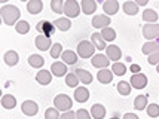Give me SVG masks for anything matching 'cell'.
<instances>
[{
  "label": "cell",
  "instance_id": "1",
  "mask_svg": "<svg viewBox=\"0 0 159 119\" xmlns=\"http://www.w3.org/2000/svg\"><path fill=\"white\" fill-rule=\"evenodd\" d=\"M0 14H2V18H3V21H5V24H7V25H12V24H18V20H20L21 16V12L20 9L16 6H14V5H5V6L0 9Z\"/></svg>",
  "mask_w": 159,
  "mask_h": 119
},
{
  "label": "cell",
  "instance_id": "2",
  "mask_svg": "<svg viewBox=\"0 0 159 119\" xmlns=\"http://www.w3.org/2000/svg\"><path fill=\"white\" fill-rule=\"evenodd\" d=\"M54 106H55L57 110H60V112H69L73 107V101H71V98L69 95L60 94V95H57L54 98Z\"/></svg>",
  "mask_w": 159,
  "mask_h": 119
},
{
  "label": "cell",
  "instance_id": "3",
  "mask_svg": "<svg viewBox=\"0 0 159 119\" xmlns=\"http://www.w3.org/2000/svg\"><path fill=\"white\" fill-rule=\"evenodd\" d=\"M95 49L97 48H95L91 42L82 40V42L77 45V54H79V57H82V58H91V57H94Z\"/></svg>",
  "mask_w": 159,
  "mask_h": 119
},
{
  "label": "cell",
  "instance_id": "4",
  "mask_svg": "<svg viewBox=\"0 0 159 119\" xmlns=\"http://www.w3.org/2000/svg\"><path fill=\"white\" fill-rule=\"evenodd\" d=\"M64 14L67 15V18H76L80 14V6L76 0H67L64 3Z\"/></svg>",
  "mask_w": 159,
  "mask_h": 119
},
{
  "label": "cell",
  "instance_id": "5",
  "mask_svg": "<svg viewBox=\"0 0 159 119\" xmlns=\"http://www.w3.org/2000/svg\"><path fill=\"white\" fill-rule=\"evenodd\" d=\"M143 37H146L149 42L156 40L159 37V24H146L143 27Z\"/></svg>",
  "mask_w": 159,
  "mask_h": 119
},
{
  "label": "cell",
  "instance_id": "6",
  "mask_svg": "<svg viewBox=\"0 0 159 119\" xmlns=\"http://www.w3.org/2000/svg\"><path fill=\"white\" fill-rule=\"evenodd\" d=\"M21 110L24 115H27V116H34L37 115L39 112V106L36 101L33 100H25V101H22V104H21Z\"/></svg>",
  "mask_w": 159,
  "mask_h": 119
},
{
  "label": "cell",
  "instance_id": "7",
  "mask_svg": "<svg viewBox=\"0 0 159 119\" xmlns=\"http://www.w3.org/2000/svg\"><path fill=\"white\" fill-rule=\"evenodd\" d=\"M36 28H37V31H39L42 36H46V37L52 36L54 34V31H55V25H54V22H49V21L37 22Z\"/></svg>",
  "mask_w": 159,
  "mask_h": 119
},
{
  "label": "cell",
  "instance_id": "8",
  "mask_svg": "<svg viewBox=\"0 0 159 119\" xmlns=\"http://www.w3.org/2000/svg\"><path fill=\"white\" fill-rule=\"evenodd\" d=\"M91 63L94 67H97V69H107L109 67V64H110V60L107 58V55H103V54H97V55L92 57V60H91Z\"/></svg>",
  "mask_w": 159,
  "mask_h": 119
},
{
  "label": "cell",
  "instance_id": "9",
  "mask_svg": "<svg viewBox=\"0 0 159 119\" xmlns=\"http://www.w3.org/2000/svg\"><path fill=\"white\" fill-rule=\"evenodd\" d=\"M131 86L135 89H143L146 85H147V77L143 73H137V75H132L131 76Z\"/></svg>",
  "mask_w": 159,
  "mask_h": 119
},
{
  "label": "cell",
  "instance_id": "10",
  "mask_svg": "<svg viewBox=\"0 0 159 119\" xmlns=\"http://www.w3.org/2000/svg\"><path fill=\"white\" fill-rule=\"evenodd\" d=\"M51 73L57 77H61V76H67V66L66 63H61V61H57L51 66Z\"/></svg>",
  "mask_w": 159,
  "mask_h": 119
},
{
  "label": "cell",
  "instance_id": "11",
  "mask_svg": "<svg viewBox=\"0 0 159 119\" xmlns=\"http://www.w3.org/2000/svg\"><path fill=\"white\" fill-rule=\"evenodd\" d=\"M109 24H110V16H107V15H95L94 18H92V25L95 28H106L109 27Z\"/></svg>",
  "mask_w": 159,
  "mask_h": 119
},
{
  "label": "cell",
  "instance_id": "12",
  "mask_svg": "<svg viewBox=\"0 0 159 119\" xmlns=\"http://www.w3.org/2000/svg\"><path fill=\"white\" fill-rule=\"evenodd\" d=\"M103 11L106 12L107 16L110 15H115L119 11V2L118 0H107L103 3Z\"/></svg>",
  "mask_w": 159,
  "mask_h": 119
},
{
  "label": "cell",
  "instance_id": "13",
  "mask_svg": "<svg viewBox=\"0 0 159 119\" xmlns=\"http://www.w3.org/2000/svg\"><path fill=\"white\" fill-rule=\"evenodd\" d=\"M106 51H107V58H109L110 61L118 63V60H120V57H122V51H120V48L116 46V45H110V46H107Z\"/></svg>",
  "mask_w": 159,
  "mask_h": 119
},
{
  "label": "cell",
  "instance_id": "14",
  "mask_svg": "<svg viewBox=\"0 0 159 119\" xmlns=\"http://www.w3.org/2000/svg\"><path fill=\"white\" fill-rule=\"evenodd\" d=\"M36 48H39L40 51H48V49L52 48V42H51V39L49 37H46V36H42L39 34L37 37H36Z\"/></svg>",
  "mask_w": 159,
  "mask_h": 119
},
{
  "label": "cell",
  "instance_id": "15",
  "mask_svg": "<svg viewBox=\"0 0 159 119\" xmlns=\"http://www.w3.org/2000/svg\"><path fill=\"white\" fill-rule=\"evenodd\" d=\"M42 9H43V3H42V0H30V2L27 3V11L31 15L40 14Z\"/></svg>",
  "mask_w": 159,
  "mask_h": 119
},
{
  "label": "cell",
  "instance_id": "16",
  "mask_svg": "<svg viewBox=\"0 0 159 119\" xmlns=\"http://www.w3.org/2000/svg\"><path fill=\"white\" fill-rule=\"evenodd\" d=\"M88 98H89V91L85 86H77L75 91V100L79 103H85V101H88Z\"/></svg>",
  "mask_w": 159,
  "mask_h": 119
},
{
  "label": "cell",
  "instance_id": "17",
  "mask_svg": "<svg viewBox=\"0 0 159 119\" xmlns=\"http://www.w3.org/2000/svg\"><path fill=\"white\" fill-rule=\"evenodd\" d=\"M80 7H82L83 14L91 15V14H94V12L97 11V2H94V0H82Z\"/></svg>",
  "mask_w": 159,
  "mask_h": 119
},
{
  "label": "cell",
  "instance_id": "18",
  "mask_svg": "<svg viewBox=\"0 0 159 119\" xmlns=\"http://www.w3.org/2000/svg\"><path fill=\"white\" fill-rule=\"evenodd\" d=\"M75 73H76L77 79L80 80V84L88 85V84H91V82H92V75H91L88 70H85V69H77Z\"/></svg>",
  "mask_w": 159,
  "mask_h": 119
},
{
  "label": "cell",
  "instance_id": "19",
  "mask_svg": "<svg viewBox=\"0 0 159 119\" xmlns=\"http://www.w3.org/2000/svg\"><path fill=\"white\" fill-rule=\"evenodd\" d=\"M97 79L104 85L110 84L111 79H113V71L109 70V69H103V70H100L97 73Z\"/></svg>",
  "mask_w": 159,
  "mask_h": 119
},
{
  "label": "cell",
  "instance_id": "20",
  "mask_svg": "<svg viewBox=\"0 0 159 119\" xmlns=\"http://www.w3.org/2000/svg\"><path fill=\"white\" fill-rule=\"evenodd\" d=\"M36 80L40 85H49L52 80V73L48 70H40L36 75Z\"/></svg>",
  "mask_w": 159,
  "mask_h": 119
},
{
  "label": "cell",
  "instance_id": "21",
  "mask_svg": "<svg viewBox=\"0 0 159 119\" xmlns=\"http://www.w3.org/2000/svg\"><path fill=\"white\" fill-rule=\"evenodd\" d=\"M91 116L94 119H103L106 116V107L103 104H94L91 107Z\"/></svg>",
  "mask_w": 159,
  "mask_h": 119
},
{
  "label": "cell",
  "instance_id": "22",
  "mask_svg": "<svg viewBox=\"0 0 159 119\" xmlns=\"http://www.w3.org/2000/svg\"><path fill=\"white\" fill-rule=\"evenodd\" d=\"M159 49V40L156 39V40H152V42H147L143 45V48H141V51H143V54L144 55H150V54H153L155 51H158Z\"/></svg>",
  "mask_w": 159,
  "mask_h": 119
},
{
  "label": "cell",
  "instance_id": "23",
  "mask_svg": "<svg viewBox=\"0 0 159 119\" xmlns=\"http://www.w3.org/2000/svg\"><path fill=\"white\" fill-rule=\"evenodd\" d=\"M91 40H92V45L97 49H100V51H103V49L107 48V46H106V40L103 39L101 33H94V34L91 36Z\"/></svg>",
  "mask_w": 159,
  "mask_h": 119
},
{
  "label": "cell",
  "instance_id": "24",
  "mask_svg": "<svg viewBox=\"0 0 159 119\" xmlns=\"http://www.w3.org/2000/svg\"><path fill=\"white\" fill-rule=\"evenodd\" d=\"M54 25H55V28H58L60 31H67V30H70V27H71V22H70L69 18H58V20L54 21Z\"/></svg>",
  "mask_w": 159,
  "mask_h": 119
},
{
  "label": "cell",
  "instance_id": "25",
  "mask_svg": "<svg viewBox=\"0 0 159 119\" xmlns=\"http://www.w3.org/2000/svg\"><path fill=\"white\" fill-rule=\"evenodd\" d=\"M61 60L64 61L66 64H76L77 63V55L76 52H73V51H64L61 55Z\"/></svg>",
  "mask_w": 159,
  "mask_h": 119
},
{
  "label": "cell",
  "instance_id": "26",
  "mask_svg": "<svg viewBox=\"0 0 159 119\" xmlns=\"http://www.w3.org/2000/svg\"><path fill=\"white\" fill-rule=\"evenodd\" d=\"M18 61H20V57H18V54L15 51H7L5 54V63L7 66H16Z\"/></svg>",
  "mask_w": 159,
  "mask_h": 119
},
{
  "label": "cell",
  "instance_id": "27",
  "mask_svg": "<svg viewBox=\"0 0 159 119\" xmlns=\"http://www.w3.org/2000/svg\"><path fill=\"white\" fill-rule=\"evenodd\" d=\"M2 106L5 109H14L16 106V98L14 95H11V94H6V95L2 97Z\"/></svg>",
  "mask_w": 159,
  "mask_h": 119
},
{
  "label": "cell",
  "instance_id": "28",
  "mask_svg": "<svg viewBox=\"0 0 159 119\" xmlns=\"http://www.w3.org/2000/svg\"><path fill=\"white\" fill-rule=\"evenodd\" d=\"M28 64H30L31 67H34V69H42V67H43V64H45V60H43L40 55L33 54V55L28 57Z\"/></svg>",
  "mask_w": 159,
  "mask_h": 119
},
{
  "label": "cell",
  "instance_id": "29",
  "mask_svg": "<svg viewBox=\"0 0 159 119\" xmlns=\"http://www.w3.org/2000/svg\"><path fill=\"white\" fill-rule=\"evenodd\" d=\"M143 21L149 22V24H155L158 21V14L153 11V9H146L143 12Z\"/></svg>",
  "mask_w": 159,
  "mask_h": 119
},
{
  "label": "cell",
  "instance_id": "30",
  "mask_svg": "<svg viewBox=\"0 0 159 119\" xmlns=\"http://www.w3.org/2000/svg\"><path fill=\"white\" fill-rule=\"evenodd\" d=\"M101 36H103V39L106 42H113L116 39V31L111 27H106L101 30Z\"/></svg>",
  "mask_w": 159,
  "mask_h": 119
},
{
  "label": "cell",
  "instance_id": "31",
  "mask_svg": "<svg viewBox=\"0 0 159 119\" xmlns=\"http://www.w3.org/2000/svg\"><path fill=\"white\" fill-rule=\"evenodd\" d=\"M134 107L137 110L147 109V95H137L135 100H134Z\"/></svg>",
  "mask_w": 159,
  "mask_h": 119
},
{
  "label": "cell",
  "instance_id": "32",
  "mask_svg": "<svg viewBox=\"0 0 159 119\" xmlns=\"http://www.w3.org/2000/svg\"><path fill=\"white\" fill-rule=\"evenodd\" d=\"M122 7H124V12L128 15H135L139 12V6L135 2H125Z\"/></svg>",
  "mask_w": 159,
  "mask_h": 119
},
{
  "label": "cell",
  "instance_id": "33",
  "mask_svg": "<svg viewBox=\"0 0 159 119\" xmlns=\"http://www.w3.org/2000/svg\"><path fill=\"white\" fill-rule=\"evenodd\" d=\"M111 71L115 73V75H118V76H124L125 73H126V66L124 63H113L111 66Z\"/></svg>",
  "mask_w": 159,
  "mask_h": 119
},
{
  "label": "cell",
  "instance_id": "34",
  "mask_svg": "<svg viewBox=\"0 0 159 119\" xmlns=\"http://www.w3.org/2000/svg\"><path fill=\"white\" fill-rule=\"evenodd\" d=\"M66 84H67V86H70V88H77V84H80V80L77 79L76 73H69V75L66 76Z\"/></svg>",
  "mask_w": 159,
  "mask_h": 119
},
{
  "label": "cell",
  "instance_id": "35",
  "mask_svg": "<svg viewBox=\"0 0 159 119\" xmlns=\"http://www.w3.org/2000/svg\"><path fill=\"white\" fill-rule=\"evenodd\" d=\"M118 91L120 95H129V92H131V84L129 82H119L118 84Z\"/></svg>",
  "mask_w": 159,
  "mask_h": 119
},
{
  "label": "cell",
  "instance_id": "36",
  "mask_svg": "<svg viewBox=\"0 0 159 119\" xmlns=\"http://www.w3.org/2000/svg\"><path fill=\"white\" fill-rule=\"evenodd\" d=\"M15 28H16V31H18L20 34H27L28 31H30V24H28L25 20H21V21L15 25Z\"/></svg>",
  "mask_w": 159,
  "mask_h": 119
},
{
  "label": "cell",
  "instance_id": "37",
  "mask_svg": "<svg viewBox=\"0 0 159 119\" xmlns=\"http://www.w3.org/2000/svg\"><path fill=\"white\" fill-rule=\"evenodd\" d=\"M51 7L55 14H64V2L62 0H52L51 2Z\"/></svg>",
  "mask_w": 159,
  "mask_h": 119
},
{
  "label": "cell",
  "instance_id": "38",
  "mask_svg": "<svg viewBox=\"0 0 159 119\" xmlns=\"http://www.w3.org/2000/svg\"><path fill=\"white\" fill-rule=\"evenodd\" d=\"M60 55H62V45L61 43H54L51 48V57L52 58H58Z\"/></svg>",
  "mask_w": 159,
  "mask_h": 119
},
{
  "label": "cell",
  "instance_id": "39",
  "mask_svg": "<svg viewBox=\"0 0 159 119\" xmlns=\"http://www.w3.org/2000/svg\"><path fill=\"white\" fill-rule=\"evenodd\" d=\"M147 115L150 116V118H158L159 116V106L152 103V104L147 106Z\"/></svg>",
  "mask_w": 159,
  "mask_h": 119
},
{
  "label": "cell",
  "instance_id": "40",
  "mask_svg": "<svg viewBox=\"0 0 159 119\" xmlns=\"http://www.w3.org/2000/svg\"><path fill=\"white\" fill-rule=\"evenodd\" d=\"M60 113L57 110L55 107H51V109H46V112H45V119H60Z\"/></svg>",
  "mask_w": 159,
  "mask_h": 119
},
{
  "label": "cell",
  "instance_id": "41",
  "mask_svg": "<svg viewBox=\"0 0 159 119\" xmlns=\"http://www.w3.org/2000/svg\"><path fill=\"white\" fill-rule=\"evenodd\" d=\"M147 61H149V64H152V66H155V64H159V49H158V51H155L153 54H150V55H149Z\"/></svg>",
  "mask_w": 159,
  "mask_h": 119
},
{
  "label": "cell",
  "instance_id": "42",
  "mask_svg": "<svg viewBox=\"0 0 159 119\" xmlns=\"http://www.w3.org/2000/svg\"><path fill=\"white\" fill-rule=\"evenodd\" d=\"M76 118L77 119H91V113L85 109H79L76 112Z\"/></svg>",
  "mask_w": 159,
  "mask_h": 119
},
{
  "label": "cell",
  "instance_id": "43",
  "mask_svg": "<svg viewBox=\"0 0 159 119\" xmlns=\"http://www.w3.org/2000/svg\"><path fill=\"white\" fill-rule=\"evenodd\" d=\"M60 119H77V118H76V113L71 112V110H69V112H64V113H62Z\"/></svg>",
  "mask_w": 159,
  "mask_h": 119
},
{
  "label": "cell",
  "instance_id": "44",
  "mask_svg": "<svg viewBox=\"0 0 159 119\" xmlns=\"http://www.w3.org/2000/svg\"><path fill=\"white\" fill-rule=\"evenodd\" d=\"M131 71H134V75H137L140 71V66L139 64H131Z\"/></svg>",
  "mask_w": 159,
  "mask_h": 119
},
{
  "label": "cell",
  "instance_id": "45",
  "mask_svg": "<svg viewBox=\"0 0 159 119\" xmlns=\"http://www.w3.org/2000/svg\"><path fill=\"white\" fill-rule=\"evenodd\" d=\"M124 119H139V116L134 115V113H126V115L124 116Z\"/></svg>",
  "mask_w": 159,
  "mask_h": 119
},
{
  "label": "cell",
  "instance_id": "46",
  "mask_svg": "<svg viewBox=\"0 0 159 119\" xmlns=\"http://www.w3.org/2000/svg\"><path fill=\"white\" fill-rule=\"evenodd\" d=\"M135 3H137V6H146L147 5V0H137Z\"/></svg>",
  "mask_w": 159,
  "mask_h": 119
},
{
  "label": "cell",
  "instance_id": "47",
  "mask_svg": "<svg viewBox=\"0 0 159 119\" xmlns=\"http://www.w3.org/2000/svg\"><path fill=\"white\" fill-rule=\"evenodd\" d=\"M156 70H158V73H159V64H158V67H156Z\"/></svg>",
  "mask_w": 159,
  "mask_h": 119
},
{
  "label": "cell",
  "instance_id": "48",
  "mask_svg": "<svg viewBox=\"0 0 159 119\" xmlns=\"http://www.w3.org/2000/svg\"><path fill=\"white\" fill-rule=\"evenodd\" d=\"M110 119H119V118H116V116H113V118H110Z\"/></svg>",
  "mask_w": 159,
  "mask_h": 119
}]
</instances>
